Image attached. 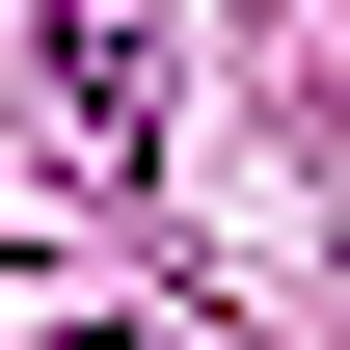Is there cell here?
Listing matches in <instances>:
<instances>
[{"label":"cell","instance_id":"1","mask_svg":"<svg viewBox=\"0 0 350 350\" xmlns=\"http://www.w3.org/2000/svg\"><path fill=\"white\" fill-rule=\"evenodd\" d=\"M27 27H54V81H81V162H135V135H162L135 108V0H27Z\"/></svg>","mask_w":350,"mask_h":350},{"label":"cell","instance_id":"2","mask_svg":"<svg viewBox=\"0 0 350 350\" xmlns=\"http://www.w3.org/2000/svg\"><path fill=\"white\" fill-rule=\"evenodd\" d=\"M81 350H162V323H81Z\"/></svg>","mask_w":350,"mask_h":350}]
</instances>
